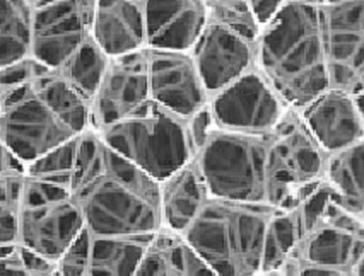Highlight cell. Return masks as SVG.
I'll use <instances>...</instances> for the list:
<instances>
[{
    "instance_id": "cell-21",
    "label": "cell",
    "mask_w": 364,
    "mask_h": 276,
    "mask_svg": "<svg viewBox=\"0 0 364 276\" xmlns=\"http://www.w3.org/2000/svg\"><path fill=\"white\" fill-rule=\"evenodd\" d=\"M134 276H218L181 233L161 228Z\"/></svg>"
},
{
    "instance_id": "cell-6",
    "label": "cell",
    "mask_w": 364,
    "mask_h": 276,
    "mask_svg": "<svg viewBox=\"0 0 364 276\" xmlns=\"http://www.w3.org/2000/svg\"><path fill=\"white\" fill-rule=\"evenodd\" d=\"M328 155L304 123L301 111L289 108L269 143V205L294 210L327 174Z\"/></svg>"
},
{
    "instance_id": "cell-17",
    "label": "cell",
    "mask_w": 364,
    "mask_h": 276,
    "mask_svg": "<svg viewBox=\"0 0 364 276\" xmlns=\"http://www.w3.org/2000/svg\"><path fill=\"white\" fill-rule=\"evenodd\" d=\"M299 111L328 157L364 142V116L350 92L328 89Z\"/></svg>"
},
{
    "instance_id": "cell-23",
    "label": "cell",
    "mask_w": 364,
    "mask_h": 276,
    "mask_svg": "<svg viewBox=\"0 0 364 276\" xmlns=\"http://www.w3.org/2000/svg\"><path fill=\"white\" fill-rule=\"evenodd\" d=\"M35 11L31 0L0 2V69L33 55Z\"/></svg>"
},
{
    "instance_id": "cell-18",
    "label": "cell",
    "mask_w": 364,
    "mask_h": 276,
    "mask_svg": "<svg viewBox=\"0 0 364 276\" xmlns=\"http://www.w3.org/2000/svg\"><path fill=\"white\" fill-rule=\"evenodd\" d=\"M149 48L190 52L207 24L204 0H144Z\"/></svg>"
},
{
    "instance_id": "cell-8",
    "label": "cell",
    "mask_w": 364,
    "mask_h": 276,
    "mask_svg": "<svg viewBox=\"0 0 364 276\" xmlns=\"http://www.w3.org/2000/svg\"><path fill=\"white\" fill-rule=\"evenodd\" d=\"M284 276H364V223L332 202L281 267Z\"/></svg>"
},
{
    "instance_id": "cell-5",
    "label": "cell",
    "mask_w": 364,
    "mask_h": 276,
    "mask_svg": "<svg viewBox=\"0 0 364 276\" xmlns=\"http://www.w3.org/2000/svg\"><path fill=\"white\" fill-rule=\"evenodd\" d=\"M269 143L270 133L215 126L193 159L210 197L269 205Z\"/></svg>"
},
{
    "instance_id": "cell-28",
    "label": "cell",
    "mask_w": 364,
    "mask_h": 276,
    "mask_svg": "<svg viewBox=\"0 0 364 276\" xmlns=\"http://www.w3.org/2000/svg\"><path fill=\"white\" fill-rule=\"evenodd\" d=\"M253 276H284V273H282L281 270H277V271H264V273H258Z\"/></svg>"
},
{
    "instance_id": "cell-9",
    "label": "cell",
    "mask_w": 364,
    "mask_h": 276,
    "mask_svg": "<svg viewBox=\"0 0 364 276\" xmlns=\"http://www.w3.org/2000/svg\"><path fill=\"white\" fill-rule=\"evenodd\" d=\"M84 228L82 211L70 189L28 177L19 211V245L58 263Z\"/></svg>"
},
{
    "instance_id": "cell-25",
    "label": "cell",
    "mask_w": 364,
    "mask_h": 276,
    "mask_svg": "<svg viewBox=\"0 0 364 276\" xmlns=\"http://www.w3.org/2000/svg\"><path fill=\"white\" fill-rule=\"evenodd\" d=\"M79 138L70 140L57 147L55 150L40 157L33 164L28 165V177L40 180L53 184L63 186L70 189L72 176H74L75 162H77V150H79Z\"/></svg>"
},
{
    "instance_id": "cell-16",
    "label": "cell",
    "mask_w": 364,
    "mask_h": 276,
    "mask_svg": "<svg viewBox=\"0 0 364 276\" xmlns=\"http://www.w3.org/2000/svg\"><path fill=\"white\" fill-rule=\"evenodd\" d=\"M190 53L209 96L218 94L257 67V41L209 19Z\"/></svg>"
},
{
    "instance_id": "cell-11",
    "label": "cell",
    "mask_w": 364,
    "mask_h": 276,
    "mask_svg": "<svg viewBox=\"0 0 364 276\" xmlns=\"http://www.w3.org/2000/svg\"><path fill=\"white\" fill-rule=\"evenodd\" d=\"M96 0H53L35 11L33 58L60 70L95 40Z\"/></svg>"
},
{
    "instance_id": "cell-13",
    "label": "cell",
    "mask_w": 364,
    "mask_h": 276,
    "mask_svg": "<svg viewBox=\"0 0 364 276\" xmlns=\"http://www.w3.org/2000/svg\"><path fill=\"white\" fill-rule=\"evenodd\" d=\"M152 104L147 48L112 57L92 99V130L107 128Z\"/></svg>"
},
{
    "instance_id": "cell-29",
    "label": "cell",
    "mask_w": 364,
    "mask_h": 276,
    "mask_svg": "<svg viewBox=\"0 0 364 276\" xmlns=\"http://www.w3.org/2000/svg\"><path fill=\"white\" fill-rule=\"evenodd\" d=\"M31 2L35 4V7H40V6H45V4L53 2V0H31Z\"/></svg>"
},
{
    "instance_id": "cell-27",
    "label": "cell",
    "mask_w": 364,
    "mask_h": 276,
    "mask_svg": "<svg viewBox=\"0 0 364 276\" xmlns=\"http://www.w3.org/2000/svg\"><path fill=\"white\" fill-rule=\"evenodd\" d=\"M354 96H355V99H358V104H359V108H361V113L364 116V87L359 89Z\"/></svg>"
},
{
    "instance_id": "cell-19",
    "label": "cell",
    "mask_w": 364,
    "mask_h": 276,
    "mask_svg": "<svg viewBox=\"0 0 364 276\" xmlns=\"http://www.w3.org/2000/svg\"><path fill=\"white\" fill-rule=\"evenodd\" d=\"M95 40L109 58L149 48L144 0H96Z\"/></svg>"
},
{
    "instance_id": "cell-24",
    "label": "cell",
    "mask_w": 364,
    "mask_h": 276,
    "mask_svg": "<svg viewBox=\"0 0 364 276\" xmlns=\"http://www.w3.org/2000/svg\"><path fill=\"white\" fill-rule=\"evenodd\" d=\"M108 62V55L101 50L96 40H92L57 72L69 80L72 86L77 87L82 94H86L89 99H95L96 91L107 72Z\"/></svg>"
},
{
    "instance_id": "cell-14",
    "label": "cell",
    "mask_w": 364,
    "mask_h": 276,
    "mask_svg": "<svg viewBox=\"0 0 364 276\" xmlns=\"http://www.w3.org/2000/svg\"><path fill=\"white\" fill-rule=\"evenodd\" d=\"M151 99L181 120H190L209 104L210 96L192 53L147 48Z\"/></svg>"
},
{
    "instance_id": "cell-4",
    "label": "cell",
    "mask_w": 364,
    "mask_h": 276,
    "mask_svg": "<svg viewBox=\"0 0 364 276\" xmlns=\"http://www.w3.org/2000/svg\"><path fill=\"white\" fill-rule=\"evenodd\" d=\"M117 154L158 182L166 181L196 159L188 121L152 104L146 111L98 130Z\"/></svg>"
},
{
    "instance_id": "cell-26",
    "label": "cell",
    "mask_w": 364,
    "mask_h": 276,
    "mask_svg": "<svg viewBox=\"0 0 364 276\" xmlns=\"http://www.w3.org/2000/svg\"><path fill=\"white\" fill-rule=\"evenodd\" d=\"M204 2L207 19L238 33L247 40H258L262 26L253 14L248 0H204Z\"/></svg>"
},
{
    "instance_id": "cell-3",
    "label": "cell",
    "mask_w": 364,
    "mask_h": 276,
    "mask_svg": "<svg viewBox=\"0 0 364 276\" xmlns=\"http://www.w3.org/2000/svg\"><path fill=\"white\" fill-rule=\"evenodd\" d=\"M279 210L210 197L183 237L218 276L264 273L270 225Z\"/></svg>"
},
{
    "instance_id": "cell-2",
    "label": "cell",
    "mask_w": 364,
    "mask_h": 276,
    "mask_svg": "<svg viewBox=\"0 0 364 276\" xmlns=\"http://www.w3.org/2000/svg\"><path fill=\"white\" fill-rule=\"evenodd\" d=\"M257 69L291 108L303 109L330 89L318 0H287L262 28Z\"/></svg>"
},
{
    "instance_id": "cell-22",
    "label": "cell",
    "mask_w": 364,
    "mask_h": 276,
    "mask_svg": "<svg viewBox=\"0 0 364 276\" xmlns=\"http://www.w3.org/2000/svg\"><path fill=\"white\" fill-rule=\"evenodd\" d=\"M325 182L332 202L364 223V142L328 157Z\"/></svg>"
},
{
    "instance_id": "cell-15",
    "label": "cell",
    "mask_w": 364,
    "mask_h": 276,
    "mask_svg": "<svg viewBox=\"0 0 364 276\" xmlns=\"http://www.w3.org/2000/svg\"><path fill=\"white\" fill-rule=\"evenodd\" d=\"M154 236L107 237L84 228L58 261L62 276H134Z\"/></svg>"
},
{
    "instance_id": "cell-1",
    "label": "cell",
    "mask_w": 364,
    "mask_h": 276,
    "mask_svg": "<svg viewBox=\"0 0 364 276\" xmlns=\"http://www.w3.org/2000/svg\"><path fill=\"white\" fill-rule=\"evenodd\" d=\"M70 194L96 236L151 237L163 228L161 182L117 154L96 130L79 138Z\"/></svg>"
},
{
    "instance_id": "cell-12",
    "label": "cell",
    "mask_w": 364,
    "mask_h": 276,
    "mask_svg": "<svg viewBox=\"0 0 364 276\" xmlns=\"http://www.w3.org/2000/svg\"><path fill=\"white\" fill-rule=\"evenodd\" d=\"M330 89L354 94L364 77V0H318Z\"/></svg>"
},
{
    "instance_id": "cell-7",
    "label": "cell",
    "mask_w": 364,
    "mask_h": 276,
    "mask_svg": "<svg viewBox=\"0 0 364 276\" xmlns=\"http://www.w3.org/2000/svg\"><path fill=\"white\" fill-rule=\"evenodd\" d=\"M36 69L35 58L28 77L9 86H0L2 147L26 165L79 137L77 131L40 94L33 82Z\"/></svg>"
},
{
    "instance_id": "cell-20",
    "label": "cell",
    "mask_w": 364,
    "mask_h": 276,
    "mask_svg": "<svg viewBox=\"0 0 364 276\" xmlns=\"http://www.w3.org/2000/svg\"><path fill=\"white\" fill-rule=\"evenodd\" d=\"M210 198L196 160L161 182L163 227L183 236Z\"/></svg>"
},
{
    "instance_id": "cell-10",
    "label": "cell",
    "mask_w": 364,
    "mask_h": 276,
    "mask_svg": "<svg viewBox=\"0 0 364 276\" xmlns=\"http://www.w3.org/2000/svg\"><path fill=\"white\" fill-rule=\"evenodd\" d=\"M289 108L257 67L209 101L218 128L252 135L272 133Z\"/></svg>"
}]
</instances>
